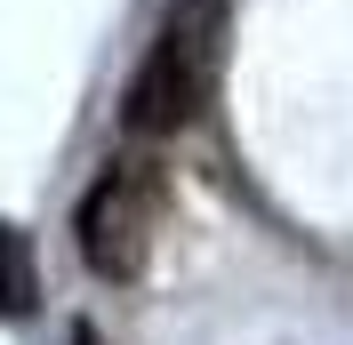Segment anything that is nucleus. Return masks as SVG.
<instances>
[{
  "label": "nucleus",
  "instance_id": "f257e3e1",
  "mask_svg": "<svg viewBox=\"0 0 353 345\" xmlns=\"http://www.w3.org/2000/svg\"><path fill=\"white\" fill-rule=\"evenodd\" d=\"M225 17H233V0H169L145 65L129 72V97H121L129 137H176L209 112L225 65Z\"/></svg>",
  "mask_w": 353,
  "mask_h": 345
},
{
  "label": "nucleus",
  "instance_id": "f03ea898",
  "mask_svg": "<svg viewBox=\"0 0 353 345\" xmlns=\"http://www.w3.org/2000/svg\"><path fill=\"white\" fill-rule=\"evenodd\" d=\"M153 225H161V177L145 161H112L97 185L81 193V265L97 281H137L145 257H153Z\"/></svg>",
  "mask_w": 353,
  "mask_h": 345
},
{
  "label": "nucleus",
  "instance_id": "7ed1b4c3",
  "mask_svg": "<svg viewBox=\"0 0 353 345\" xmlns=\"http://www.w3.org/2000/svg\"><path fill=\"white\" fill-rule=\"evenodd\" d=\"M41 305V265H32V233H17L0 217V322H24Z\"/></svg>",
  "mask_w": 353,
  "mask_h": 345
},
{
  "label": "nucleus",
  "instance_id": "20e7f679",
  "mask_svg": "<svg viewBox=\"0 0 353 345\" xmlns=\"http://www.w3.org/2000/svg\"><path fill=\"white\" fill-rule=\"evenodd\" d=\"M72 345H105V337H97V329H88V322H72Z\"/></svg>",
  "mask_w": 353,
  "mask_h": 345
}]
</instances>
